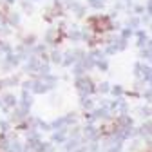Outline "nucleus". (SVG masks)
<instances>
[{"label":"nucleus","mask_w":152,"mask_h":152,"mask_svg":"<svg viewBox=\"0 0 152 152\" xmlns=\"http://www.w3.org/2000/svg\"><path fill=\"white\" fill-rule=\"evenodd\" d=\"M92 24L96 26V29H100V31H107V29H110V22L107 20V18H96V20H94Z\"/></svg>","instance_id":"f257e3e1"},{"label":"nucleus","mask_w":152,"mask_h":152,"mask_svg":"<svg viewBox=\"0 0 152 152\" xmlns=\"http://www.w3.org/2000/svg\"><path fill=\"white\" fill-rule=\"evenodd\" d=\"M78 87H80L82 91H87V92H91V91H92L91 82H89V80H83V78H82V80H78Z\"/></svg>","instance_id":"f03ea898"},{"label":"nucleus","mask_w":152,"mask_h":152,"mask_svg":"<svg viewBox=\"0 0 152 152\" xmlns=\"http://www.w3.org/2000/svg\"><path fill=\"white\" fill-rule=\"evenodd\" d=\"M53 60H54V62H60L62 58H60V54H58V53H54V54H53Z\"/></svg>","instance_id":"7ed1b4c3"}]
</instances>
